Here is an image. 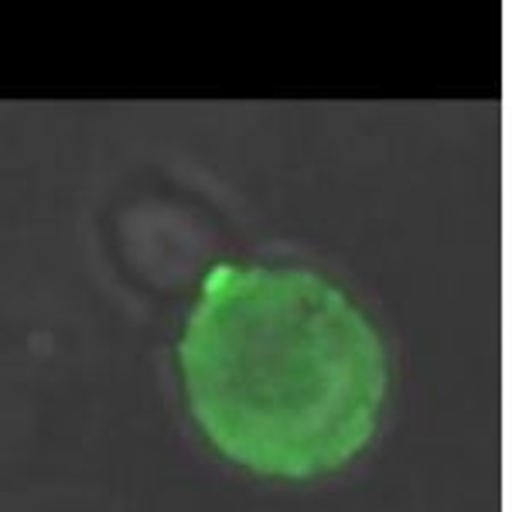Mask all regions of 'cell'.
<instances>
[{
    "instance_id": "cell-1",
    "label": "cell",
    "mask_w": 512,
    "mask_h": 512,
    "mask_svg": "<svg viewBox=\"0 0 512 512\" xmlns=\"http://www.w3.org/2000/svg\"><path fill=\"white\" fill-rule=\"evenodd\" d=\"M178 359L209 441L274 478L342 468L373 437L386 393L376 328L308 270L216 267Z\"/></svg>"
}]
</instances>
